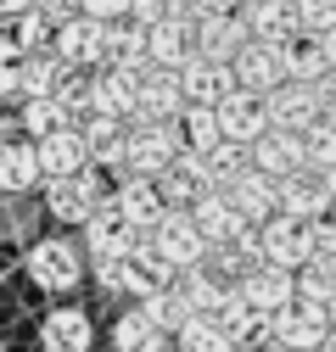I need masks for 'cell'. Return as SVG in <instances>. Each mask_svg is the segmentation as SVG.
Returning <instances> with one entry per match:
<instances>
[{"label":"cell","mask_w":336,"mask_h":352,"mask_svg":"<svg viewBox=\"0 0 336 352\" xmlns=\"http://www.w3.org/2000/svg\"><path fill=\"white\" fill-rule=\"evenodd\" d=\"M101 67H135V73H146V67H151L146 23H135V17L107 23V56H101Z\"/></svg>","instance_id":"27"},{"label":"cell","mask_w":336,"mask_h":352,"mask_svg":"<svg viewBox=\"0 0 336 352\" xmlns=\"http://www.w3.org/2000/svg\"><path fill=\"white\" fill-rule=\"evenodd\" d=\"M252 168L269 173V179L303 173L308 168V135H297V129H269L264 140H252Z\"/></svg>","instance_id":"11"},{"label":"cell","mask_w":336,"mask_h":352,"mask_svg":"<svg viewBox=\"0 0 336 352\" xmlns=\"http://www.w3.org/2000/svg\"><path fill=\"white\" fill-rule=\"evenodd\" d=\"M45 185L39 173V146L23 135V140H0V196H34Z\"/></svg>","instance_id":"18"},{"label":"cell","mask_w":336,"mask_h":352,"mask_svg":"<svg viewBox=\"0 0 336 352\" xmlns=\"http://www.w3.org/2000/svg\"><path fill=\"white\" fill-rule=\"evenodd\" d=\"M291 6H297V28H308V34L336 28V0H291Z\"/></svg>","instance_id":"44"},{"label":"cell","mask_w":336,"mask_h":352,"mask_svg":"<svg viewBox=\"0 0 336 352\" xmlns=\"http://www.w3.org/2000/svg\"><path fill=\"white\" fill-rule=\"evenodd\" d=\"M34 146H39V173H45V179H73V173L96 168V162H90V140H84V129H78V123L56 129V135L34 140Z\"/></svg>","instance_id":"13"},{"label":"cell","mask_w":336,"mask_h":352,"mask_svg":"<svg viewBox=\"0 0 336 352\" xmlns=\"http://www.w3.org/2000/svg\"><path fill=\"white\" fill-rule=\"evenodd\" d=\"M252 45V28H246V12H213V17H196V51L202 56H219V62H235L241 51Z\"/></svg>","instance_id":"16"},{"label":"cell","mask_w":336,"mask_h":352,"mask_svg":"<svg viewBox=\"0 0 336 352\" xmlns=\"http://www.w3.org/2000/svg\"><path fill=\"white\" fill-rule=\"evenodd\" d=\"M101 207H107V179L96 168L73 173V179H45V212L56 218L62 230H84Z\"/></svg>","instance_id":"3"},{"label":"cell","mask_w":336,"mask_h":352,"mask_svg":"<svg viewBox=\"0 0 336 352\" xmlns=\"http://www.w3.org/2000/svg\"><path fill=\"white\" fill-rule=\"evenodd\" d=\"M196 17H213V12H235V0H185Z\"/></svg>","instance_id":"49"},{"label":"cell","mask_w":336,"mask_h":352,"mask_svg":"<svg viewBox=\"0 0 336 352\" xmlns=\"http://www.w3.org/2000/svg\"><path fill=\"white\" fill-rule=\"evenodd\" d=\"M56 28H62V17H51L45 6H28L23 17H12V39L23 51H51L56 45Z\"/></svg>","instance_id":"36"},{"label":"cell","mask_w":336,"mask_h":352,"mask_svg":"<svg viewBox=\"0 0 336 352\" xmlns=\"http://www.w3.org/2000/svg\"><path fill=\"white\" fill-rule=\"evenodd\" d=\"M235 352H280V346H275V341H269V336H258V341H241V346H235Z\"/></svg>","instance_id":"50"},{"label":"cell","mask_w":336,"mask_h":352,"mask_svg":"<svg viewBox=\"0 0 336 352\" xmlns=\"http://www.w3.org/2000/svg\"><path fill=\"white\" fill-rule=\"evenodd\" d=\"M235 84L252 96H275L280 84H286V56L280 45H264V39H252V45L235 56Z\"/></svg>","instance_id":"19"},{"label":"cell","mask_w":336,"mask_h":352,"mask_svg":"<svg viewBox=\"0 0 336 352\" xmlns=\"http://www.w3.org/2000/svg\"><path fill=\"white\" fill-rule=\"evenodd\" d=\"M17 123H23L28 140H45V135H56V129L73 123V112H67L56 96H23V101H17Z\"/></svg>","instance_id":"31"},{"label":"cell","mask_w":336,"mask_h":352,"mask_svg":"<svg viewBox=\"0 0 336 352\" xmlns=\"http://www.w3.org/2000/svg\"><path fill=\"white\" fill-rule=\"evenodd\" d=\"M235 291H241V302L258 307V314H280V307L297 302V274H291V269H275V263H258V269H246V274L235 280Z\"/></svg>","instance_id":"14"},{"label":"cell","mask_w":336,"mask_h":352,"mask_svg":"<svg viewBox=\"0 0 336 352\" xmlns=\"http://www.w3.org/2000/svg\"><path fill=\"white\" fill-rule=\"evenodd\" d=\"M180 84H185V101L191 107H219V101H230L241 84H235V62H219V56H191L185 67H180Z\"/></svg>","instance_id":"10"},{"label":"cell","mask_w":336,"mask_h":352,"mask_svg":"<svg viewBox=\"0 0 336 352\" xmlns=\"http://www.w3.org/2000/svg\"><path fill=\"white\" fill-rule=\"evenodd\" d=\"M140 78L135 67H96L90 73V112H112V118H135L140 112Z\"/></svg>","instance_id":"12"},{"label":"cell","mask_w":336,"mask_h":352,"mask_svg":"<svg viewBox=\"0 0 336 352\" xmlns=\"http://www.w3.org/2000/svg\"><path fill=\"white\" fill-rule=\"evenodd\" d=\"M146 51H151V67H185L196 56V12L185 0H168V17L146 28Z\"/></svg>","instance_id":"5"},{"label":"cell","mask_w":336,"mask_h":352,"mask_svg":"<svg viewBox=\"0 0 336 352\" xmlns=\"http://www.w3.org/2000/svg\"><path fill=\"white\" fill-rule=\"evenodd\" d=\"M135 0H78V12L84 17H101V23H118V17H129Z\"/></svg>","instance_id":"45"},{"label":"cell","mask_w":336,"mask_h":352,"mask_svg":"<svg viewBox=\"0 0 336 352\" xmlns=\"http://www.w3.org/2000/svg\"><path fill=\"white\" fill-rule=\"evenodd\" d=\"M280 56H286V78H297V84H319L325 73H330V62H325V34H308V28H297L280 45Z\"/></svg>","instance_id":"28"},{"label":"cell","mask_w":336,"mask_h":352,"mask_svg":"<svg viewBox=\"0 0 336 352\" xmlns=\"http://www.w3.org/2000/svg\"><path fill=\"white\" fill-rule=\"evenodd\" d=\"M185 107H191V101H185L180 67H146V78H140V112H135V118L157 123V118H180Z\"/></svg>","instance_id":"24"},{"label":"cell","mask_w":336,"mask_h":352,"mask_svg":"<svg viewBox=\"0 0 336 352\" xmlns=\"http://www.w3.org/2000/svg\"><path fill=\"white\" fill-rule=\"evenodd\" d=\"M235 6H252V0H235Z\"/></svg>","instance_id":"58"},{"label":"cell","mask_w":336,"mask_h":352,"mask_svg":"<svg viewBox=\"0 0 336 352\" xmlns=\"http://www.w3.org/2000/svg\"><path fill=\"white\" fill-rule=\"evenodd\" d=\"M129 17H135V23H146V28H151V23H157V17H168V0H135V6H129Z\"/></svg>","instance_id":"47"},{"label":"cell","mask_w":336,"mask_h":352,"mask_svg":"<svg viewBox=\"0 0 336 352\" xmlns=\"http://www.w3.org/2000/svg\"><path fill=\"white\" fill-rule=\"evenodd\" d=\"M56 62L62 67H84V73H96L101 67V56H107V23L101 17H62V28H56Z\"/></svg>","instance_id":"7"},{"label":"cell","mask_w":336,"mask_h":352,"mask_svg":"<svg viewBox=\"0 0 336 352\" xmlns=\"http://www.w3.org/2000/svg\"><path fill=\"white\" fill-rule=\"evenodd\" d=\"M23 56L17 39H0V101H23Z\"/></svg>","instance_id":"43"},{"label":"cell","mask_w":336,"mask_h":352,"mask_svg":"<svg viewBox=\"0 0 336 352\" xmlns=\"http://www.w3.org/2000/svg\"><path fill=\"white\" fill-rule=\"evenodd\" d=\"M325 336H330V314L319 302H291V307H280V314H269V341L280 346V352H319L325 346Z\"/></svg>","instance_id":"6"},{"label":"cell","mask_w":336,"mask_h":352,"mask_svg":"<svg viewBox=\"0 0 336 352\" xmlns=\"http://www.w3.org/2000/svg\"><path fill=\"white\" fill-rule=\"evenodd\" d=\"M297 296L303 302H319V307H330V296H336V257H308L303 269H297Z\"/></svg>","instance_id":"38"},{"label":"cell","mask_w":336,"mask_h":352,"mask_svg":"<svg viewBox=\"0 0 336 352\" xmlns=\"http://www.w3.org/2000/svg\"><path fill=\"white\" fill-rule=\"evenodd\" d=\"M0 218H6V241H39V218H45V201L34 196H6L0 201Z\"/></svg>","instance_id":"37"},{"label":"cell","mask_w":336,"mask_h":352,"mask_svg":"<svg viewBox=\"0 0 336 352\" xmlns=\"http://www.w3.org/2000/svg\"><path fill=\"white\" fill-rule=\"evenodd\" d=\"M219 129H224V140H241V146L264 140L269 129H275L269 101H264V96H252V90H235L230 101H219Z\"/></svg>","instance_id":"17"},{"label":"cell","mask_w":336,"mask_h":352,"mask_svg":"<svg viewBox=\"0 0 336 352\" xmlns=\"http://www.w3.org/2000/svg\"><path fill=\"white\" fill-rule=\"evenodd\" d=\"M28 6H34V0H0V17H23Z\"/></svg>","instance_id":"52"},{"label":"cell","mask_w":336,"mask_h":352,"mask_svg":"<svg viewBox=\"0 0 336 352\" xmlns=\"http://www.w3.org/2000/svg\"><path fill=\"white\" fill-rule=\"evenodd\" d=\"M151 246H157V257L174 274H191V269H202V263L213 257V241L202 235V224H196L191 212H168L162 224L151 230Z\"/></svg>","instance_id":"4"},{"label":"cell","mask_w":336,"mask_h":352,"mask_svg":"<svg viewBox=\"0 0 336 352\" xmlns=\"http://www.w3.org/2000/svg\"><path fill=\"white\" fill-rule=\"evenodd\" d=\"M258 246H264V263H275V269H291L297 274L303 263L314 257V230L297 224V218L275 212L269 224H258Z\"/></svg>","instance_id":"8"},{"label":"cell","mask_w":336,"mask_h":352,"mask_svg":"<svg viewBox=\"0 0 336 352\" xmlns=\"http://www.w3.org/2000/svg\"><path fill=\"white\" fill-rule=\"evenodd\" d=\"M140 307H146V314H151V324H157V330H168V336H180V330H185V324L196 319V307L185 302V291H180V280L168 285V291H157V296H146Z\"/></svg>","instance_id":"35"},{"label":"cell","mask_w":336,"mask_h":352,"mask_svg":"<svg viewBox=\"0 0 336 352\" xmlns=\"http://www.w3.org/2000/svg\"><path fill=\"white\" fill-rule=\"evenodd\" d=\"M202 162H207V179H213V190H230L241 173H252V146H241V140H219L213 151H202Z\"/></svg>","instance_id":"33"},{"label":"cell","mask_w":336,"mask_h":352,"mask_svg":"<svg viewBox=\"0 0 336 352\" xmlns=\"http://www.w3.org/2000/svg\"><path fill=\"white\" fill-rule=\"evenodd\" d=\"M319 352H336V330H330V336H325V346H319Z\"/></svg>","instance_id":"55"},{"label":"cell","mask_w":336,"mask_h":352,"mask_svg":"<svg viewBox=\"0 0 336 352\" xmlns=\"http://www.w3.org/2000/svg\"><path fill=\"white\" fill-rule=\"evenodd\" d=\"M162 201H168V212H191L207 190H213V179H207V162H202V151H185L174 168L162 173Z\"/></svg>","instance_id":"20"},{"label":"cell","mask_w":336,"mask_h":352,"mask_svg":"<svg viewBox=\"0 0 336 352\" xmlns=\"http://www.w3.org/2000/svg\"><path fill=\"white\" fill-rule=\"evenodd\" d=\"M325 62H330V67H336V28H330V34H325Z\"/></svg>","instance_id":"53"},{"label":"cell","mask_w":336,"mask_h":352,"mask_svg":"<svg viewBox=\"0 0 336 352\" xmlns=\"http://www.w3.org/2000/svg\"><path fill=\"white\" fill-rule=\"evenodd\" d=\"M280 212L297 218V224H319V218H330L336 207H330L325 179L303 168V173H291V179H280Z\"/></svg>","instance_id":"22"},{"label":"cell","mask_w":336,"mask_h":352,"mask_svg":"<svg viewBox=\"0 0 336 352\" xmlns=\"http://www.w3.org/2000/svg\"><path fill=\"white\" fill-rule=\"evenodd\" d=\"M39 346L45 352H90L96 346V324L84 307H51L39 319Z\"/></svg>","instance_id":"21"},{"label":"cell","mask_w":336,"mask_h":352,"mask_svg":"<svg viewBox=\"0 0 336 352\" xmlns=\"http://www.w3.org/2000/svg\"><path fill=\"white\" fill-rule=\"evenodd\" d=\"M191 218H196V224H202V235L207 241H213V246H230V241H241L252 224H246V218H241V207L224 196V190H207L196 207H191Z\"/></svg>","instance_id":"26"},{"label":"cell","mask_w":336,"mask_h":352,"mask_svg":"<svg viewBox=\"0 0 336 352\" xmlns=\"http://www.w3.org/2000/svg\"><path fill=\"white\" fill-rule=\"evenodd\" d=\"M180 291H185V302L196 307V314H224V302H230V280L224 274H213V269H207V263H202V269H191V274H180Z\"/></svg>","instance_id":"32"},{"label":"cell","mask_w":336,"mask_h":352,"mask_svg":"<svg viewBox=\"0 0 336 352\" xmlns=\"http://www.w3.org/2000/svg\"><path fill=\"white\" fill-rule=\"evenodd\" d=\"M112 201H118V212L129 218L140 235H151L162 218H168V201H162V185H157V179H118Z\"/></svg>","instance_id":"23"},{"label":"cell","mask_w":336,"mask_h":352,"mask_svg":"<svg viewBox=\"0 0 336 352\" xmlns=\"http://www.w3.org/2000/svg\"><path fill=\"white\" fill-rule=\"evenodd\" d=\"M319 101H325V118L336 123V67H330V73L319 78Z\"/></svg>","instance_id":"48"},{"label":"cell","mask_w":336,"mask_h":352,"mask_svg":"<svg viewBox=\"0 0 336 352\" xmlns=\"http://www.w3.org/2000/svg\"><path fill=\"white\" fill-rule=\"evenodd\" d=\"M308 230H314V252L336 257V218H319V224H308Z\"/></svg>","instance_id":"46"},{"label":"cell","mask_w":336,"mask_h":352,"mask_svg":"<svg viewBox=\"0 0 336 352\" xmlns=\"http://www.w3.org/2000/svg\"><path fill=\"white\" fill-rule=\"evenodd\" d=\"M241 12H246L252 39H264V45H286V39L297 34V6H291V0H252Z\"/></svg>","instance_id":"30"},{"label":"cell","mask_w":336,"mask_h":352,"mask_svg":"<svg viewBox=\"0 0 336 352\" xmlns=\"http://www.w3.org/2000/svg\"><path fill=\"white\" fill-rule=\"evenodd\" d=\"M23 269L39 291H51V296H67L84 285V269H90V257H84V241H67V235H51V241H34L28 257H23Z\"/></svg>","instance_id":"2"},{"label":"cell","mask_w":336,"mask_h":352,"mask_svg":"<svg viewBox=\"0 0 336 352\" xmlns=\"http://www.w3.org/2000/svg\"><path fill=\"white\" fill-rule=\"evenodd\" d=\"M325 314H330V330H336V296H330V307H325Z\"/></svg>","instance_id":"56"},{"label":"cell","mask_w":336,"mask_h":352,"mask_svg":"<svg viewBox=\"0 0 336 352\" xmlns=\"http://www.w3.org/2000/svg\"><path fill=\"white\" fill-rule=\"evenodd\" d=\"M180 129H185L191 151H213V146L224 140V129H219V107H185V112H180Z\"/></svg>","instance_id":"40"},{"label":"cell","mask_w":336,"mask_h":352,"mask_svg":"<svg viewBox=\"0 0 336 352\" xmlns=\"http://www.w3.org/2000/svg\"><path fill=\"white\" fill-rule=\"evenodd\" d=\"M135 235H140V230H135L129 218L118 212V201H112V196H107V207L90 218V224L78 230V241H84V257H90V269H96V263H112V257H123L129 246H140Z\"/></svg>","instance_id":"9"},{"label":"cell","mask_w":336,"mask_h":352,"mask_svg":"<svg viewBox=\"0 0 336 352\" xmlns=\"http://www.w3.org/2000/svg\"><path fill=\"white\" fill-rule=\"evenodd\" d=\"M112 346H118V352H168V346H174V336L157 330L151 314L135 302L129 314H118V324H112Z\"/></svg>","instance_id":"29"},{"label":"cell","mask_w":336,"mask_h":352,"mask_svg":"<svg viewBox=\"0 0 336 352\" xmlns=\"http://www.w3.org/2000/svg\"><path fill=\"white\" fill-rule=\"evenodd\" d=\"M330 168H336V123L319 118V123L308 129V173H319V179H325Z\"/></svg>","instance_id":"42"},{"label":"cell","mask_w":336,"mask_h":352,"mask_svg":"<svg viewBox=\"0 0 336 352\" xmlns=\"http://www.w3.org/2000/svg\"><path fill=\"white\" fill-rule=\"evenodd\" d=\"M96 280H101V291H112V296H135V302H146V296L168 291L180 274L157 257V246L140 241V246H129L123 257H112V263H96Z\"/></svg>","instance_id":"1"},{"label":"cell","mask_w":336,"mask_h":352,"mask_svg":"<svg viewBox=\"0 0 336 352\" xmlns=\"http://www.w3.org/2000/svg\"><path fill=\"white\" fill-rule=\"evenodd\" d=\"M174 352H235V336H230L213 314H196V319L174 336Z\"/></svg>","instance_id":"34"},{"label":"cell","mask_w":336,"mask_h":352,"mask_svg":"<svg viewBox=\"0 0 336 352\" xmlns=\"http://www.w3.org/2000/svg\"><path fill=\"white\" fill-rule=\"evenodd\" d=\"M269 101V118H275V129H297V135H308V129L325 118V101H319V84H297V78H286L275 96H264Z\"/></svg>","instance_id":"15"},{"label":"cell","mask_w":336,"mask_h":352,"mask_svg":"<svg viewBox=\"0 0 336 352\" xmlns=\"http://www.w3.org/2000/svg\"><path fill=\"white\" fill-rule=\"evenodd\" d=\"M325 190H330V207H336V168L325 173Z\"/></svg>","instance_id":"54"},{"label":"cell","mask_w":336,"mask_h":352,"mask_svg":"<svg viewBox=\"0 0 336 352\" xmlns=\"http://www.w3.org/2000/svg\"><path fill=\"white\" fill-rule=\"evenodd\" d=\"M219 324L235 336V346H241V341H258V336H269V314H258L252 302H241V291H230V302H224Z\"/></svg>","instance_id":"39"},{"label":"cell","mask_w":336,"mask_h":352,"mask_svg":"<svg viewBox=\"0 0 336 352\" xmlns=\"http://www.w3.org/2000/svg\"><path fill=\"white\" fill-rule=\"evenodd\" d=\"M34 6H45L51 17H67V6H78V0H34Z\"/></svg>","instance_id":"51"},{"label":"cell","mask_w":336,"mask_h":352,"mask_svg":"<svg viewBox=\"0 0 336 352\" xmlns=\"http://www.w3.org/2000/svg\"><path fill=\"white\" fill-rule=\"evenodd\" d=\"M224 196L241 207V218H246L252 230H258V224H269V218L280 212V179H269V173H258V168H252V173H241V179H235Z\"/></svg>","instance_id":"25"},{"label":"cell","mask_w":336,"mask_h":352,"mask_svg":"<svg viewBox=\"0 0 336 352\" xmlns=\"http://www.w3.org/2000/svg\"><path fill=\"white\" fill-rule=\"evenodd\" d=\"M56 78H62L56 51H28L23 56V96H56Z\"/></svg>","instance_id":"41"},{"label":"cell","mask_w":336,"mask_h":352,"mask_svg":"<svg viewBox=\"0 0 336 352\" xmlns=\"http://www.w3.org/2000/svg\"><path fill=\"white\" fill-rule=\"evenodd\" d=\"M0 246H6V218H0Z\"/></svg>","instance_id":"57"}]
</instances>
